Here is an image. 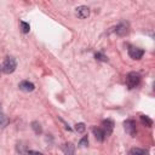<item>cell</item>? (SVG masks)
<instances>
[{
	"label": "cell",
	"instance_id": "cell-6",
	"mask_svg": "<svg viewBox=\"0 0 155 155\" xmlns=\"http://www.w3.org/2000/svg\"><path fill=\"white\" fill-rule=\"evenodd\" d=\"M18 87H19V90L23 91V92H31V91H34V88H35L34 84L30 82V81H28V80L21 81L19 85H18Z\"/></svg>",
	"mask_w": 155,
	"mask_h": 155
},
{
	"label": "cell",
	"instance_id": "cell-4",
	"mask_svg": "<svg viewBox=\"0 0 155 155\" xmlns=\"http://www.w3.org/2000/svg\"><path fill=\"white\" fill-rule=\"evenodd\" d=\"M144 54V50L139 48V47H134V46H131L128 48V56L132 58V59H140Z\"/></svg>",
	"mask_w": 155,
	"mask_h": 155
},
{
	"label": "cell",
	"instance_id": "cell-11",
	"mask_svg": "<svg viewBox=\"0 0 155 155\" xmlns=\"http://www.w3.org/2000/svg\"><path fill=\"white\" fill-rule=\"evenodd\" d=\"M130 155H148V151L140 148H132L130 150Z\"/></svg>",
	"mask_w": 155,
	"mask_h": 155
},
{
	"label": "cell",
	"instance_id": "cell-13",
	"mask_svg": "<svg viewBox=\"0 0 155 155\" xmlns=\"http://www.w3.org/2000/svg\"><path fill=\"white\" fill-rule=\"evenodd\" d=\"M19 25H21V30H22L23 34L29 33V30H30L29 23H27V22H24V21H21V22H19Z\"/></svg>",
	"mask_w": 155,
	"mask_h": 155
},
{
	"label": "cell",
	"instance_id": "cell-1",
	"mask_svg": "<svg viewBox=\"0 0 155 155\" xmlns=\"http://www.w3.org/2000/svg\"><path fill=\"white\" fill-rule=\"evenodd\" d=\"M17 68V62L13 57H6L2 65H1V71L5 74H11L16 70Z\"/></svg>",
	"mask_w": 155,
	"mask_h": 155
},
{
	"label": "cell",
	"instance_id": "cell-3",
	"mask_svg": "<svg viewBox=\"0 0 155 155\" xmlns=\"http://www.w3.org/2000/svg\"><path fill=\"white\" fill-rule=\"evenodd\" d=\"M124 127H125L126 133H128L131 137H134V136H136V133H137V127H136V122H134L133 120H131V119L126 120V121L124 122Z\"/></svg>",
	"mask_w": 155,
	"mask_h": 155
},
{
	"label": "cell",
	"instance_id": "cell-15",
	"mask_svg": "<svg viewBox=\"0 0 155 155\" xmlns=\"http://www.w3.org/2000/svg\"><path fill=\"white\" fill-rule=\"evenodd\" d=\"M31 128L34 130V132H35L36 134H40V133L42 132V128H41V126H40V124H39L38 121H33V122H31Z\"/></svg>",
	"mask_w": 155,
	"mask_h": 155
},
{
	"label": "cell",
	"instance_id": "cell-14",
	"mask_svg": "<svg viewBox=\"0 0 155 155\" xmlns=\"http://www.w3.org/2000/svg\"><path fill=\"white\" fill-rule=\"evenodd\" d=\"M140 121L148 127H151V125H153V120L149 116H145V115H140Z\"/></svg>",
	"mask_w": 155,
	"mask_h": 155
},
{
	"label": "cell",
	"instance_id": "cell-10",
	"mask_svg": "<svg viewBox=\"0 0 155 155\" xmlns=\"http://www.w3.org/2000/svg\"><path fill=\"white\" fill-rule=\"evenodd\" d=\"M92 131H93V134H94V137H96V139H97V140H99V142H103V140H104L105 134H104V131H103L102 128L93 127V128H92Z\"/></svg>",
	"mask_w": 155,
	"mask_h": 155
},
{
	"label": "cell",
	"instance_id": "cell-19",
	"mask_svg": "<svg viewBox=\"0 0 155 155\" xmlns=\"http://www.w3.org/2000/svg\"><path fill=\"white\" fill-rule=\"evenodd\" d=\"M28 155H42L40 151H35V150H30L29 153H28Z\"/></svg>",
	"mask_w": 155,
	"mask_h": 155
},
{
	"label": "cell",
	"instance_id": "cell-18",
	"mask_svg": "<svg viewBox=\"0 0 155 155\" xmlns=\"http://www.w3.org/2000/svg\"><path fill=\"white\" fill-rule=\"evenodd\" d=\"M87 144H88V138H87V136H85V137H82L81 140L79 142V145H81V147H87Z\"/></svg>",
	"mask_w": 155,
	"mask_h": 155
},
{
	"label": "cell",
	"instance_id": "cell-17",
	"mask_svg": "<svg viewBox=\"0 0 155 155\" xmlns=\"http://www.w3.org/2000/svg\"><path fill=\"white\" fill-rule=\"evenodd\" d=\"M94 57H96V59L102 61V62H107V61H108V57H107L105 54H103L102 52H96V53H94Z\"/></svg>",
	"mask_w": 155,
	"mask_h": 155
},
{
	"label": "cell",
	"instance_id": "cell-9",
	"mask_svg": "<svg viewBox=\"0 0 155 155\" xmlns=\"http://www.w3.org/2000/svg\"><path fill=\"white\" fill-rule=\"evenodd\" d=\"M62 150L65 155H74L75 154V147L73 145V143H65L62 147Z\"/></svg>",
	"mask_w": 155,
	"mask_h": 155
},
{
	"label": "cell",
	"instance_id": "cell-5",
	"mask_svg": "<svg viewBox=\"0 0 155 155\" xmlns=\"http://www.w3.org/2000/svg\"><path fill=\"white\" fill-rule=\"evenodd\" d=\"M102 125H103V128H102V130L104 131V134H105L107 137L110 136L111 132H113V130H114V121L110 120V119H107V120H103Z\"/></svg>",
	"mask_w": 155,
	"mask_h": 155
},
{
	"label": "cell",
	"instance_id": "cell-7",
	"mask_svg": "<svg viewBox=\"0 0 155 155\" xmlns=\"http://www.w3.org/2000/svg\"><path fill=\"white\" fill-rule=\"evenodd\" d=\"M75 10H76V16H78L79 18H81V19H84V18H87V17L90 16V8H88L87 6H84V5H81V6L76 7Z\"/></svg>",
	"mask_w": 155,
	"mask_h": 155
},
{
	"label": "cell",
	"instance_id": "cell-12",
	"mask_svg": "<svg viewBox=\"0 0 155 155\" xmlns=\"http://www.w3.org/2000/svg\"><path fill=\"white\" fill-rule=\"evenodd\" d=\"M8 122V119L5 116L4 111H2V108H1V103H0V126L1 127H5Z\"/></svg>",
	"mask_w": 155,
	"mask_h": 155
},
{
	"label": "cell",
	"instance_id": "cell-16",
	"mask_svg": "<svg viewBox=\"0 0 155 155\" xmlns=\"http://www.w3.org/2000/svg\"><path fill=\"white\" fill-rule=\"evenodd\" d=\"M85 130H86L85 124L79 122V124H76V125H75V131H76V132H79V133H84V132H85Z\"/></svg>",
	"mask_w": 155,
	"mask_h": 155
},
{
	"label": "cell",
	"instance_id": "cell-2",
	"mask_svg": "<svg viewBox=\"0 0 155 155\" xmlns=\"http://www.w3.org/2000/svg\"><path fill=\"white\" fill-rule=\"evenodd\" d=\"M140 82V75L136 71H131L126 75V85L128 88H134Z\"/></svg>",
	"mask_w": 155,
	"mask_h": 155
},
{
	"label": "cell",
	"instance_id": "cell-8",
	"mask_svg": "<svg viewBox=\"0 0 155 155\" xmlns=\"http://www.w3.org/2000/svg\"><path fill=\"white\" fill-rule=\"evenodd\" d=\"M115 33H116L117 35H120V36L126 35V34L128 33V25H127L126 23H120L119 25H116V28H115Z\"/></svg>",
	"mask_w": 155,
	"mask_h": 155
}]
</instances>
